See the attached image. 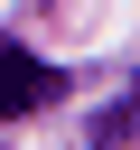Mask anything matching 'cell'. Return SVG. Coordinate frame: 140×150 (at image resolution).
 Returning a JSON list of instances; mask_svg holds the SVG:
<instances>
[{"instance_id":"obj_2","label":"cell","mask_w":140,"mask_h":150,"mask_svg":"<svg viewBox=\"0 0 140 150\" xmlns=\"http://www.w3.org/2000/svg\"><path fill=\"white\" fill-rule=\"evenodd\" d=\"M93 141H103V150H131V141H140V94H131V103H112Z\"/></svg>"},{"instance_id":"obj_1","label":"cell","mask_w":140,"mask_h":150,"mask_svg":"<svg viewBox=\"0 0 140 150\" xmlns=\"http://www.w3.org/2000/svg\"><path fill=\"white\" fill-rule=\"evenodd\" d=\"M56 84H65V75H56L47 56H28V47H9V38H0V122L47 112V103H56Z\"/></svg>"}]
</instances>
